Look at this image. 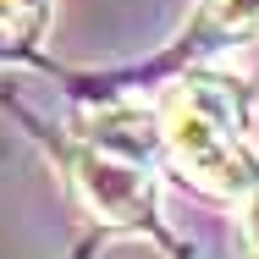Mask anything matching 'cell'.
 Returning <instances> with one entry per match:
<instances>
[{
  "label": "cell",
  "instance_id": "cell-1",
  "mask_svg": "<svg viewBox=\"0 0 259 259\" xmlns=\"http://www.w3.org/2000/svg\"><path fill=\"white\" fill-rule=\"evenodd\" d=\"M160 149L177 160V171L193 188H204L215 199H248L259 188V160L237 138L232 100L209 83L171 94L165 116H160Z\"/></svg>",
  "mask_w": 259,
  "mask_h": 259
},
{
  "label": "cell",
  "instance_id": "cell-2",
  "mask_svg": "<svg viewBox=\"0 0 259 259\" xmlns=\"http://www.w3.org/2000/svg\"><path fill=\"white\" fill-rule=\"evenodd\" d=\"M72 188L105 226H149L160 209V182L144 160H127L105 144H89L72 155Z\"/></svg>",
  "mask_w": 259,
  "mask_h": 259
},
{
  "label": "cell",
  "instance_id": "cell-3",
  "mask_svg": "<svg viewBox=\"0 0 259 259\" xmlns=\"http://www.w3.org/2000/svg\"><path fill=\"white\" fill-rule=\"evenodd\" d=\"M50 22V0H0V61L28 55L45 39Z\"/></svg>",
  "mask_w": 259,
  "mask_h": 259
},
{
  "label": "cell",
  "instance_id": "cell-4",
  "mask_svg": "<svg viewBox=\"0 0 259 259\" xmlns=\"http://www.w3.org/2000/svg\"><path fill=\"white\" fill-rule=\"evenodd\" d=\"M215 17L226 28H259V0H215Z\"/></svg>",
  "mask_w": 259,
  "mask_h": 259
},
{
  "label": "cell",
  "instance_id": "cell-5",
  "mask_svg": "<svg viewBox=\"0 0 259 259\" xmlns=\"http://www.w3.org/2000/svg\"><path fill=\"white\" fill-rule=\"evenodd\" d=\"M243 237H248V259H259V188L248 193V215H243Z\"/></svg>",
  "mask_w": 259,
  "mask_h": 259
}]
</instances>
